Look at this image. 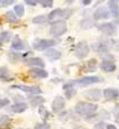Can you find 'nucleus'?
<instances>
[{
    "label": "nucleus",
    "mask_w": 119,
    "mask_h": 129,
    "mask_svg": "<svg viewBox=\"0 0 119 129\" xmlns=\"http://www.w3.org/2000/svg\"><path fill=\"white\" fill-rule=\"evenodd\" d=\"M29 101H30V105H31V107L36 108V107H39V106L42 105V104H44L45 99L43 98V96H39V95H30Z\"/></svg>",
    "instance_id": "nucleus-23"
},
{
    "label": "nucleus",
    "mask_w": 119,
    "mask_h": 129,
    "mask_svg": "<svg viewBox=\"0 0 119 129\" xmlns=\"http://www.w3.org/2000/svg\"><path fill=\"white\" fill-rule=\"evenodd\" d=\"M12 119L8 115H1L0 116V129H6L8 128V126L11 124Z\"/></svg>",
    "instance_id": "nucleus-26"
},
{
    "label": "nucleus",
    "mask_w": 119,
    "mask_h": 129,
    "mask_svg": "<svg viewBox=\"0 0 119 129\" xmlns=\"http://www.w3.org/2000/svg\"><path fill=\"white\" fill-rule=\"evenodd\" d=\"M12 88L23 91L26 93H29L30 95H38L42 93V90L38 86H28V85H13Z\"/></svg>",
    "instance_id": "nucleus-9"
},
{
    "label": "nucleus",
    "mask_w": 119,
    "mask_h": 129,
    "mask_svg": "<svg viewBox=\"0 0 119 129\" xmlns=\"http://www.w3.org/2000/svg\"><path fill=\"white\" fill-rule=\"evenodd\" d=\"M81 4H82L83 6H88V5H90V4H91V0H82V1H81Z\"/></svg>",
    "instance_id": "nucleus-39"
},
{
    "label": "nucleus",
    "mask_w": 119,
    "mask_h": 129,
    "mask_svg": "<svg viewBox=\"0 0 119 129\" xmlns=\"http://www.w3.org/2000/svg\"><path fill=\"white\" fill-rule=\"evenodd\" d=\"M9 102H11L9 99H7V98H1V96H0V108L6 107L7 105H9Z\"/></svg>",
    "instance_id": "nucleus-35"
},
{
    "label": "nucleus",
    "mask_w": 119,
    "mask_h": 129,
    "mask_svg": "<svg viewBox=\"0 0 119 129\" xmlns=\"http://www.w3.org/2000/svg\"><path fill=\"white\" fill-rule=\"evenodd\" d=\"M0 80L5 81V83L13 80V77L11 76V72H9V70L7 69L6 66H0Z\"/></svg>",
    "instance_id": "nucleus-22"
},
{
    "label": "nucleus",
    "mask_w": 119,
    "mask_h": 129,
    "mask_svg": "<svg viewBox=\"0 0 119 129\" xmlns=\"http://www.w3.org/2000/svg\"><path fill=\"white\" fill-rule=\"evenodd\" d=\"M67 31V24L64 20H57L50 27V35L53 37H60Z\"/></svg>",
    "instance_id": "nucleus-3"
},
{
    "label": "nucleus",
    "mask_w": 119,
    "mask_h": 129,
    "mask_svg": "<svg viewBox=\"0 0 119 129\" xmlns=\"http://www.w3.org/2000/svg\"><path fill=\"white\" fill-rule=\"evenodd\" d=\"M39 113H41V115H42V117H43V120H44V121H46V120H48V117L50 116V113H49L46 109H44L43 107L39 108Z\"/></svg>",
    "instance_id": "nucleus-32"
},
{
    "label": "nucleus",
    "mask_w": 119,
    "mask_h": 129,
    "mask_svg": "<svg viewBox=\"0 0 119 129\" xmlns=\"http://www.w3.org/2000/svg\"><path fill=\"white\" fill-rule=\"evenodd\" d=\"M101 81V78L97 76H87V77H82V78L72 80V83L74 85H79V86H89L92 84H97Z\"/></svg>",
    "instance_id": "nucleus-6"
},
{
    "label": "nucleus",
    "mask_w": 119,
    "mask_h": 129,
    "mask_svg": "<svg viewBox=\"0 0 119 129\" xmlns=\"http://www.w3.org/2000/svg\"><path fill=\"white\" fill-rule=\"evenodd\" d=\"M104 127H105L104 122H102L101 121V122H97L95 126H94V129H104Z\"/></svg>",
    "instance_id": "nucleus-38"
},
{
    "label": "nucleus",
    "mask_w": 119,
    "mask_h": 129,
    "mask_svg": "<svg viewBox=\"0 0 119 129\" xmlns=\"http://www.w3.org/2000/svg\"><path fill=\"white\" fill-rule=\"evenodd\" d=\"M56 40L50 39H36L33 42V48L38 51H46L56 45Z\"/></svg>",
    "instance_id": "nucleus-4"
},
{
    "label": "nucleus",
    "mask_w": 119,
    "mask_h": 129,
    "mask_svg": "<svg viewBox=\"0 0 119 129\" xmlns=\"http://www.w3.org/2000/svg\"><path fill=\"white\" fill-rule=\"evenodd\" d=\"M5 20L8 23H16V22H19V18L16 16L14 11H8V12L5 13Z\"/></svg>",
    "instance_id": "nucleus-24"
},
{
    "label": "nucleus",
    "mask_w": 119,
    "mask_h": 129,
    "mask_svg": "<svg viewBox=\"0 0 119 129\" xmlns=\"http://www.w3.org/2000/svg\"><path fill=\"white\" fill-rule=\"evenodd\" d=\"M11 40H12V34L9 33V31H1L0 33V47L4 43L11 42Z\"/></svg>",
    "instance_id": "nucleus-25"
},
{
    "label": "nucleus",
    "mask_w": 119,
    "mask_h": 129,
    "mask_svg": "<svg viewBox=\"0 0 119 129\" xmlns=\"http://www.w3.org/2000/svg\"><path fill=\"white\" fill-rule=\"evenodd\" d=\"M110 11L106 7H98L94 14H92V20L94 21H99V20H105L110 18Z\"/></svg>",
    "instance_id": "nucleus-10"
},
{
    "label": "nucleus",
    "mask_w": 119,
    "mask_h": 129,
    "mask_svg": "<svg viewBox=\"0 0 119 129\" xmlns=\"http://www.w3.org/2000/svg\"><path fill=\"white\" fill-rule=\"evenodd\" d=\"M65 98H63L61 95H57L54 98V100L51 104V108H52V112L53 113H60L65 108Z\"/></svg>",
    "instance_id": "nucleus-11"
},
{
    "label": "nucleus",
    "mask_w": 119,
    "mask_h": 129,
    "mask_svg": "<svg viewBox=\"0 0 119 129\" xmlns=\"http://www.w3.org/2000/svg\"><path fill=\"white\" fill-rule=\"evenodd\" d=\"M29 75L34 78L38 79H45L49 77V72L44 69H38V68H34V69L29 70Z\"/></svg>",
    "instance_id": "nucleus-15"
},
{
    "label": "nucleus",
    "mask_w": 119,
    "mask_h": 129,
    "mask_svg": "<svg viewBox=\"0 0 119 129\" xmlns=\"http://www.w3.org/2000/svg\"><path fill=\"white\" fill-rule=\"evenodd\" d=\"M38 4L44 8H51L53 7V0H39Z\"/></svg>",
    "instance_id": "nucleus-30"
},
{
    "label": "nucleus",
    "mask_w": 119,
    "mask_h": 129,
    "mask_svg": "<svg viewBox=\"0 0 119 129\" xmlns=\"http://www.w3.org/2000/svg\"><path fill=\"white\" fill-rule=\"evenodd\" d=\"M97 29L105 36H112L117 33V26L112 22H104L97 24Z\"/></svg>",
    "instance_id": "nucleus-8"
},
{
    "label": "nucleus",
    "mask_w": 119,
    "mask_h": 129,
    "mask_svg": "<svg viewBox=\"0 0 119 129\" xmlns=\"http://www.w3.org/2000/svg\"><path fill=\"white\" fill-rule=\"evenodd\" d=\"M33 22L34 23H45V22H48V15H37L35 18L33 19Z\"/></svg>",
    "instance_id": "nucleus-29"
},
{
    "label": "nucleus",
    "mask_w": 119,
    "mask_h": 129,
    "mask_svg": "<svg viewBox=\"0 0 119 129\" xmlns=\"http://www.w3.org/2000/svg\"><path fill=\"white\" fill-rule=\"evenodd\" d=\"M35 129H51V127L49 126L48 123H45V122H41V123H36Z\"/></svg>",
    "instance_id": "nucleus-33"
},
{
    "label": "nucleus",
    "mask_w": 119,
    "mask_h": 129,
    "mask_svg": "<svg viewBox=\"0 0 119 129\" xmlns=\"http://www.w3.org/2000/svg\"><path fill=\"white\" fill-rule=\"evenodd\" d=\"M101 69L104 72H113L116 70V64L111 59H103L101 62Z\"/></svg>",
    "instance_id": "nucleus-20"
},
{
    "label": "nucleus",
    "mask_w": 119,
    "mask_h": 129,
    "mask_svg": "<svg viewBox=\"0 0 119 129\" xmlns=\"http://www.w3.org/2000/svg\"><path fill=\"white\" fill-rule=\"evenodd\" d=\"M89 51H90V48L86 42H79L74 48V55L79 59H83L84 57L88 56Z\"/></svg>",
    "instance_id": "nucleus-7"
},
{
    "label": "nucleus",
    "mask_w": 119,
    "mask_h": 129,
    "mask_svg": "<svg viewBox=\"0 0 119 129\" xmlns=\"http://www.w3.org/2000/svg\"><path fill=\"white\" fill-rule=\"evenodd\" d=\"M73 15V9L72 8H57L51 11L48 14V21H51V20H54V19L59 18L61 20L64 19H69Z\"/></svg>",
    "instance_id": "nucleus-2"
},
{
    "label": "nucleus",
    "mask_w": 119,
    "mask_h": 129,
    "mask_svg": "<svg viewBox=\"0 0 119 129\" xmlns=\"http://www.w3.org/2000/svg\"><path fill=\"white\" fill-rule=\"evenodd\" d=\"M63 90H64V94H65L66 99H72V98L76 94V91H75V88H74V84L72 83V80L67 81L66 84H64Z\"/></svg>",
    "instance_id": "nucleus-13"
},
{
    "label": "nucleus",
    "mask_w": 119,
    "mask_h": 129,
    "mask_svg": "<svg viewBox=\"0 0 119 129\" xmlns=\"http://www.w3.org/2000/svg\"><path fill=\"white\" fill-rule=\"evenodd\" d=\"M45 56L48 57L49 60L54 62V60L60 59V57H61V52L58 51V50H56V49H53V48H51V49H48V50L45 51Z\"/></svg>",
    "instance_id": "nucleus-21"
},
{
    "label": "nucleus",
    "mask_w": 119,
    "mask_h": 129,
    "mask_svg": "<svg viewBox=\"0 0 119 129\" xmlns=\"http://www.w3.org/2000/svg\"><path fill=\"white\" fill-rule=\"evenodd\" d=\"M106 129H117V127L114 126V124H106V127H105Z\"/></svg>",
    "instance_id": "nucleus-40"
},
{
    "label": "nucleus",
    "mask_w": 119,
    "mask_h": 129,
    "mask_svg": "<svg viewBox=\"0 0 119 129\" xmlns=\"http://www.w3.org/2000/svg\"><path fill=\"white\" fill-rule=\"evenodd\" d=\"M12 48L16 51H22V50L28 49V45L26 44L24 41H22V40L20 39V36L15 35L12 40Z\"/></svg>",
    "instance_id": "nucleus-12"
},
{
    "label": "nucleus",
    "mask_w": 119,
    "mask_h": 129,
    "mask_svg": "<svg viewBox=\"0 0 119 129\" xmlns=\"http://www.w3.org/2000/svg\"><path fill=\"white\" fill-rule=\"evenodd\" d=\"M14 3H15L14 0H0V6L1 7H7V6L13 5Z\"/></svg>",
    "instance_id": "nucleus-34"
},
{
    "label": "nucleus",
    "mask_w": 119,
    "mask_h": 129,
    "mask_svg": "<svg viewBox=\"0 0 119 129\" xmlns=\"http://www.w3.org/2000/svg\"><path fill=\"white\" fill-rule=\"evenodd\" d=\"M113 43L114 42L112 40H101V41H98V42L92 44V49L99 55H105L113 47Z\"/></svg>",
    "instance_id": "nucleus-5"
},
{
    "label": "nucleus",
    "mask_w": 119,
    "mask_h": 129,
    "mask_svg": "<svg viewBox=\"0 0 119 129\" xmlns=\"http://www.w3.org/2000/svg\"><path fill=\"white\" fill-rule=\"evenodd\" d=\"M96 68H97V60H96V58H91V59H89L87 62V70L89 72H94L96 70Z\"/></svg>",
    "instance_id": "nucleus-27"
},
{
    "label": "nucleus",
    "mask_w": 119,
    "mask_h": 129,
    "mask_svg": "<svg viewBox=\"0 0 119 129\" xmlns=\"http://www.w3.org/2000/svg\"><path fill=\"white\" fill-rule=\"evenodd\" d=\"M28 109V105L23 101H16L14 105L11 106V111L13 113H16V114H21Z\"/></svg>",
    "instance_id": "nucleus-17"
},
{
    "label": "nucleus",
    "mask_w": 119,
    "mask_h": 129,
    "mask_svg": "<svg viewBox=\"0 0 119 129\" xmlns=\"http://www.w3.org/2000/svg\"><path fill=\"white\" fill-rule=\"evenodd\" d=\"M97 109L98 106L96 104L88 101H79L74 107L75 113L82 117H86V119H90V117L94 116Z\"/></svg>",
    "instance_id": "nucleus-1"
},
{
    "label": "nucleus",
    "mask_w": 119,
    "mask_h": 129,
    "mask_svg": "<svg viewBox=\"0 0 119 129\" xmlns=\"http://www.w3.org/2000/svg\"><path fill=\"white\" fill-rule=\"evenodd\" d=\"M107 6H109V11H110V14L112 15V18H114L117 20V23H118L119 20V3L116 0H110L107 3Z\"/></svg>",
    "instance_id": "nucleus-14"
},
{
    "label": "nucleus",
    "mask_w": 119,
    "mask_h": 129,
    "mask_svg": "<svg viewBox=\"0 0 119 129\" xmlns=\"http://www.w3.org/2000/svg\"><path fill=\"white\" fill-rule=\"evenodd\" d=\"M118 78H119V76H118Z\"/></svg>",
    "instance_id": "nucleus-41"
},
{
    "label": "nucleus",
    "mask_w": 119,
    "mask_h": 129,
    "mask_svg": "<svg viewBox=\"0 0 119 129\" xmlns=\"http://www.w3.org/2000/svg\"><path fill=\"white\" fill-rule=\"evenodd\" d=\"M26 63L30 66L38 68V69H44V66H45L44 60H43L42 58H39V57H29L27 60H26Z\"/></svg>",
    "instance_id": "nucleus-18"
},
{
    "label": "nucleus",
    "mask_w": 119,
    "mask_h": 129,
    "mask_svg": "<svg viewBox=\"0 0 119 129\" xmlns=\"http://www.w3.org/2000/svg\"><path fill=\"white\" fill-rule=\"evenodd\" d=\"M8 57H9V59L12 60V62H16L18 59H20V58L23 57V55H20V54H18V52L11 51V52H9V55H8Z\"/></svg>",
    "instance_id": "nucleus-31"
},
{
    "label": "nucleus",
    "mask_w": 119,
    "mask_h": 129,
    "mask_svg": "<svg viewBox=\"0 0 119 129\" xmlns=\"http://www.w3.org/2000/svg\"><path fill=\"white\" fill-rule=\"evenodd\" d=\"M26 4L29 6H36V5H38V1L37 0H26Z\"/></svg>",
    "instance_id": "nucleus-37"
},
{
    "label": "nucleus",
    "mask_w": 119,
    "mask_h": 129,
    "mask_svg": "<svg viewBox=\"0 0 119 129\" xmlns=\"http://www.w3.org/2000/svg\"><path fill=\"white\" fill-rule=\"evenodd\" d=\"M103 96L109 101L117 100L119 98V90H117V88H105L103 91Z\"/></svg>",
    "instance_id": "nucleus-16"
},
{
    "label": "nucleus",
    "mask_w": 119,
    "mask_h": 129,
    "mask_svg": "<svg viewBox=\"0 0 119 129\" xmlns=\"http://www.w3.org/2000/svg\"><path fill=\"white\" fill-rule=\"evenodd\" d=\"M113 116L116 117V120H119V104H116L113 108Z\"/></svg>",
    "instance_id": "nucleus-36"
},
{
    "label": "nucleus",
    "mask_w": 119,
    "mask_h": 129,
    "mask_svg": "<svg viewBox=\"0 0 119 129\" xmlns=\"http://www.w3.org/2000/svg\"><path fill=\"white\" fill-rule=\"evenodd\" d=\"M101 96H102V92L98 88H92V90L87 91V93H86L87 99L92 100V101H98V100L101 99Z\"/></svg>",
    "instance_id": "nucleus-19"
},
{
    "label": "nucleus",
    "mask_w": 119,
    "mask_h": 129,
    "mask_svg": "<svg viewBox=\"0 0 119 129\" xmlns=\"http://www.w3.org/2000/svg\"><path fill=\"white\" fill-rule=\"evenodd\" d=\"M14 13L16 14V16H23L24 15V6L22 5V4H19V5H15L14 6Z\"/></svg>",
    "instance_id": "nucleus-28"
}]
</instances>
